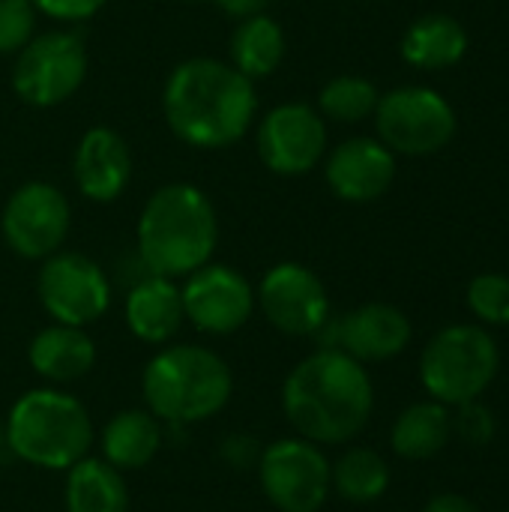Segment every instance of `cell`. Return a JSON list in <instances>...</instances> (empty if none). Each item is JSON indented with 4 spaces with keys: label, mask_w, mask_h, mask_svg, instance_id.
<instances>
[{
    "label": "cell",
    "mask_w": 509,
    "mask_h": 512,
    "mask_svg": "<svg viewBox=\"0 0 509 512\" xmlns=\"http://www.w3.org/2000/svg\"><path fill=\"white\" fill-rule=\"evenodd\" d=\"M375 393L360 360L339 348L306 357L282 387V408L291 426L312 444H345L372 417Z\"/></svg>",
    "instance_id": "1"
},
{
    "label": "cell",
    "mask_w": 509,
    "mask_h": 512,
    "mask_svg": "<svg viewBox=\"0 0 509 512\" xmlns=\"http://www.w3.org/2000/svg\"><path fill=\"white\" fill-rule=\"evenodd\" d=\"M162 105L180 141L216 150L246 135L258 111V96L252 81L234 66L213 57H192L168 75Z\"/></svg>",
    "instance_id": "2"
},
{
    "label": "cell",
    "mask_w": 509,
    "mask_h": 512,
    "mask_svg": "<svg viewBox=\"0 0 509 512\" xmlns=\"http://www.w3.org/2000/svg\"><path fill=\"white\" fill-rule=\"evenodd\" d=\"M219 240L213 201L189 183H168L150 195L138 219V255L153 276H189L210 264Z\"/></svg>",
    "instance_id": "3"
},
{
    "label": "cell",
    "mask_w": 509,
    "mask_h": 512,
    "mask_svg": "<svg viewBox=\"0 0 509 512\" xmlns=\"http://www.w3.org/2000/svg\"><path fill=\"white\" fill-rule=\"evenodd\" d=\"M144 399L156 420L189 426L219 414L234 390L225 360L207 348L174 345L144 369Z\"/></svg>",
    "instance_id": "4"
},
{
    "label": "cell",
    "mask_w": 509,
    "mask_h": 512,
    "mask_svg": "<svg viewBox=\"0 0 509 512\" xmlns=\"http://www.w3.org/2000/svg\"><path fill=\"white\" fill-rule=\"evenodd\" d=\"M93 423L84 405L60 390L24 393L6 420V447L27 465L69 471L87 456Z\"/></svg>",
    "instance_id": "5"
},
{
    "label": "cell",
    "mask_w": 509,
    "mask_h": 512,
    "mask_svg": "<svg viewBox=\"0 0 509 512\" xmlns=\"http://www.w3.org/2000/svg\"><path fill=\"white\" fill-rule=\"evenodd\" d=\"M498 345L474 324H456L441 330L423 351L420 378L441 405L474 402L498 375Z\"/></svg>",
    "instance_id": "6"
},
{
    "label": "cell",
    "mask_w": 509,
    "mask_h": 512,
    "mask_svg": "<svg viewBox=\"0 0 509 512\" xmlns=\"http://www.w3.org/2000/svg\"><path fill=\"white\" fill-rule=\"evenodd\" d=\"M378 141L402 156L441 153L456 135V111L432 87L408 84L384 93L375 108Z\"/></svg>",
    "instance_id": "7"
},
{
    "label": "cell",
    "mask_w": 509,
    "mask_h": 512,
    "mask_svg": "<svg viewBox=\"0 0 509 512\" xmlns=\"http://www.w3.org/2000/svg\"><path fill=\"white\" fill-rule=\"evenodd\" d=\"M87 75V51L81 36L51 30L30 39L12 66V90L36 108L66 102Z\"/></svg>",
    "instance_id": "8"
},
{
    "label": "cell",
    "mask_w": 509,
    "mask_h": 512,
    "mask_svg": "<svg viewBox=\"0 0 509 512\" xmlns=\"http://www.w3.org/2000/svg\"><path fill=\"white\" fill-rule=\"evenodd\" d=\"M261 489L279 512H318L330 495V462L306 438L270 444L258 459Z\"/></svg>",
    "instance_id": "9"
},
{
    "label": "cell",
    "mask_w": 509,
    "mask_h": 512,
    "mask_svg": "<svg viewBox=\"0 0 509 512\" xmlns=\"http://www.w3.org/2000/svg\"><path fill=\"white\" fill-rule=\"evenodd\" d=\"M39 300L57 324L84 327L105 315L111 285L96 261L78 252L48 255L39 270Z\"/></svg>",
    "instance_id": "10"
},
{
    "label": "cell",
    "mask_w": 509,
    "mask_h": 512,
    "mask_svg": "<svg viewBox=\"0 0 509 512\" xmlns=\"http://www.w3.org/2000/svg\"><path fill=\"white\" fill-rule=\"evenodd\" d=\"M0 228L15 255L30 261L48 258L69 234V201L51 183H24L9 195Z\"/></svg>",
    "instance_id": "11"
},
{
    "label": "cell",
    "mask_w": 509,
    "mask_h": 512,
    "mask_svg": "<svg viewBox=\"0 0 509 512\" xmlns=\"http://www.w3.org/2000/svg\"><path fill=\"white\" fill-rule=\"evenodd\" d=\"M327 150V126L306 102L276 105L258 126V156L282 177L309 174Z\"/></svg>",
    "instance_id": "12"
},
{
    "label": "cell",
    "mask_w": 509,
    "mask_h": 512,
    "mask_svg": "<svg viewBox=\"0 0 509 512\" xmlns=\"http://www.w3.org/2000/svg\"><path fill=\"white\" fill-rule=\"evenodd\" d=\"M267 321L288 336H315L330 318V300L321 279L294 261L276 264L258 288Z\"/></svg>",
    "instance_id": "13"
},
{
    "label": "cell",
    "mask_w": 509,
    "mask_h": 512,
    "mask_svg": "<svg viewBox=\"0 0 509 512\" xmlns=\"http://www.w3.org/2000/svg\"><path fill=\"white\" fill-rule=\"evenodd\" d=\"M180 297L186 318L198 330L213 336L237 333L255 309L252 285L243 273L225 264H204L189 273V282L180 288Z\"/></svg>",
    "instance_id": "14"
},
{
    "label": "cell",
    "mask_w": 509,
    "mask_h": 512,
    "mask_svg": "<svg viewBox=\"0 0 509 512\" xmlns=\"http://www.w3.org/2000/svg\"><path fill=\"white\" fill-rule=\"evenodd\" d=\"M324 333V348H339L360 363H378L402 354L411 342V321L390 303H366L345 318L330 324Z\"/></svg>",
    "instance_id": "15"
},
{
    "label": "cell",
    "mask_w": 509,
    "mask_h": 512,
    "mask_svg": "<svg viewBox=\"0 0 509 512\" xmlns=\"http://www.w3.org/2000/svg\"><path fill=\"white\" fill-rule=\"evenodd\" d=\"M327 186L336 198L369 204L396 180V153L378 138H348L327 156Z\"/></svg>",
    "instance_id": "16"
},
{
    "label": "cell",
    "mask_w": 509,
    "mask_h": 512,
    "mask_svg": "<svg viewBox=\"0 0 509 512\" xmlns=\"http://www.w3.org/2000/svg\"><path fill=\"white\" fill-rule=\"evenodd\" d=\"M72 177L84 198L99 204L114 201L132 177V156L123 135L108 126L87 129L72 159Z\"/></svg>",
    "instance_id": "17"
},
{
    "label": "cell",
    "mask_w": 509,
    "mask_h": 512,
    "mask_svg": "<svg viewBox=\"0 0 509 512\" xmlns=\"http://www.w3.org/2000/svg\"><path fill=\"white\" fill-rule=\"evenodd\" d=\"M183 318L186 312H183L180 288L165 276L150 273L126 297V324L141 342L150 345L168 342L180 330Z\"/></svg>",
    "instance_id": "18"
},
{
    "label": "cell",
    "mask_w": 509,
    "mask_h": 512,
    "mask_svg": "<svg viewBox=\"0 0 509 512\" xmlns=\"http://www.w3.org/2000/svg\"><path fill=\"white\" fill-rule=\"evenodd\" d=\"M96 363V345L81 327L51 324L30 342V366L57 384L84 378Z\"/></svg>",
    "instance_id": "19"
},
{
    "label": "cell",
    "mask_w": 509,
    "mask_h": 512,
    "mask_svg": "<svg viewBox=\"0 0 509 512\" xmlns=\"http://www.w3.org/2000/svg\"><path fill=\"white\" fill-rule=\"evenodd\" d=\"M468 51V30L459 18L432 12L417 18L402 36V57L417 69L456 66Z\"/></svg>",
    "instance_id": "20"
},
{
    "label": "cell",
    "mask_w": 509,
    "mask_h": 512,
    "mask_svg": "<svg viewBox=\"0 0 509 512\" xmlns=\"http://www.w3.org/2000/svg\"><path fill=\"white\" fill-rule=\"evenodd\" d=\"M162 447L159 420L150 411H123L102 429V456L117 471H138Z\"/></svg>",
    "instance_id": "21"
},
{
    "label": "cell",
    "mask_w": 509,
    "mask_h": 512,
    "mask_svg": "<svg viewBox=\"0 0 509 512\" xmlns=\"http://www.w3.org/2000/svg\"><path fill=\"white\" fill-rule=\"evenodd\" d=\"M129 492L123 474L105 459H81L66 477V512H126Z\"/></svg>",
    "instance_id": "22"
},
{
    "label": "cell",
    "mask_w": 509,
    "mask_h": 512,
    "mask_svg": "<svg viewBox=\"0 0 509 512\" xmlns=\"http://www.w3.org/2000/svg\"><path fill=\"white\" fill-rule=\"evenodd\" d=\"M285 57V33L270 15H255L237 24L231 36V66L249 81L267 78L279 69Z\"/></svg>",
    "instance_id": "23"
},
{
    "label": "cell",
    "mask_w": 509,
    "mask_h": 512,
    "mask_svg": "<svg viewBox=\"0 0 509 512\" xmlns=\"http://www.w3.org/2000/svg\"><path fill=\"white\" fill-rule=\"evenodd\" d=\"M453 432L450 414L441 402H420L411 405L393 426V450L402 459H429L444 450Z\"/></svg>",
    "instance_id": "24"
},
{
    "label": "cell",
    "mask_w": 509,
    "mask_h": 512,
    "mask_svg": "<svg viewBox=\"0 0 509 512\" xmlns=\"http://www.w3.org/2000/svg\"><path fill=\"white\" fill-rule=\"evenodd\" d=\"M330 483L336 486V492L345 501L369 504V501H378L387 492L390 468L375 450L357 447V450H348L336 462V468H330Z\"/></svg>",
    "instance_id": "25"
},
{
    "label": "cell",
    "mask_w": 509,
    "mask_h": 512,
    "mask_svg": "<svg viewBox=\"0 0 509 512\" xmlns=\"http://www.w3.org/2000/svg\"><path fill=\"white\" fill-rule=\"evenodd\" d=\"M378 99H381V93H378V87L369 78H360V75H336V78H330L321 87L318 108L330 120L360 123V120H366V117L375 114Z\"/></svg>",
    "instance_id": "26"
},
{
    "label": "cell",
    "mask_w": 509,
    "mask_h": 512,
    "mask_svg": "<svg viewBox=\"0 0 509 512\" xmlns=\"http://www.w3.org/2000/svg\"><path fill=\"white\" fill-rule=\"evenodd\" d=\"M468 306L486 324H509V276L480 273L468 285Z\"/></svg>",
    "instance_id": "27"
},
{
    "label": "cell",
    "mask_w": 509,
    "mask_h": 512,
    "mask_svg": "<svg viewBox=\"0 0 509 512\" xmlns=\"http://www.w3.org/2000/svg\"><path fill=\"white\" fill-rule=\"evenodd\" d=\"M36 24V6L30 0H0V54L21 51Z\"/></svg>",
    "instance_id": "28"
},
{
    "label": "cell",
    "mask_w": 509,
    "mask_h": 512,
    "mask_svg": "<svg viewBox=\"0 0 509 512\" xmlns=\"http://www.w3.org/2000/svg\"><path fill=\"white\" fill-rule=\"evenodd\" d=\"M456 432L462 441L474 444V447H483L492 441L495 435V417L486 405H480L477 399L474 402H462L459 405V414H456Z\"/></svg>",
    "instance_id": "29"
},
{
    "label": "cell",
    "mask_w": 509,
    "mask_h": 512,
    "mask_svg": "<svg viewBox=\"0 0 509 512\" xmlns=\"http://www.w3.org/2000/svg\"><path fill=\"white\" fill-rule=\"evenodd\" d=\"M30 3L57 21H84L105 6V0H30Z\"/></svg>",
    "instance_id": "30"
},
{
    "label": "cell",
    "mask_w": 509,
    "mask_h": 512,
    "mask_svg": "<svg viewBox=\"0 0 509 512\" xmlns=\"http://www.w3.org/2000/svg\"><path fill=\"white\" fill-rule=\"evenodd\" d=\"M255 444H258V441H252L249 435H231V438L225 441V447H222V456H225L234 468L252 465V462L261 459V453H258Z\"/></svg>",
    "instance_id": "31"
},
{
    "label": "cell",
    "mask_w": 509,
    "mask_h": 512,
    "mask_svg": "<svg viewBox=\"0 0 509 512\" xmlns=\"http://www.w3.org/2000/svg\"><path fill=\"white\" fill-rule=\"evenodd\" d=\"M219 9L237 21H246V18H255V15H264V9L270 6V0H216Z\"/></svg>",
    "instance_id": "32"
},
{
    "label": "cell",
    "mask_w": 509,
    "mask_h": 512,
    "mask_svg": "<svg viewBox=\"0 0 509 512\" xmlns=\"http://www.w3.org/2000/svg\"><path fill=\"white\" fill-rule=\"evenodd\" d=\"M423 512H480V507L471 504V501L462 498V495L444 492V495H435V498L426 504V510Z\"/></svg>",
    "instance_id": "33"
},
{
    "label": "cell",
    "mask_w": 509,
    "mask_h": 512,
    "mask_svg": "<svg viewBox=\"0 0 509 512\" xmlns=\"http://www.w3.org/2000/svg\"><path fill=\"white\" fill-rule=\"evenodd\" d=\"M3 444H6V426L0 423V447H3Z\"/></svg>",
    "instance_id": "34"
},
{
    "label": "cell",
    "mask_w": 509,
    "mask_h": 512,
    "mask_svg": "<svg viewBox=\"0 0 509 512\" xmlns=\"http://www.w3.org/2000/svg\"><path fill=\"white\" fill-rule=\"evenodd\" d=\"M195 3H201V0H195Z\"/></svg>",
    "instance_id": "35"
}]
</instances>
